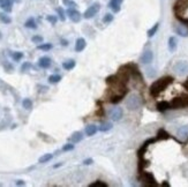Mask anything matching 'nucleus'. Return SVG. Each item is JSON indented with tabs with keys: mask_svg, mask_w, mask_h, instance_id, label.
Wrapping results in <instances>:
<instances>
[{
	"mask_svg": "<svg viewBox=\"0 0 188 187\" xmlns=\"http://www.w3.org/2000/svg\"><path fill=\"white\" fill-rule=\"evenodd\" d=\"M173 80H174V79H173L172 76H170V75H166V76H163V78L158 79V80H156V81L150 86V88H149V94L151 95L152 97H158V96L161 95V93L164 91V90L173 82Z\"/></svg>",
	"mask_w": 188,
	"mask_h": 187,
	"instance_id": "1",
	"label": "nucleus"
},
{
	"mask_svg": "<svg viewBox=\"0 0 188 187\" xmlns=\"http://www.w3.org/2000/svg\"><path fill=\"white\" fill-rule=\"evenodd\" d=\"M139 180L142 182V185L143 186H148V187H154V186H157L158 184H157L156 179H155V177L152 174L151 172H146L144 170L142 172H139Z\"/></svg>",
	"mask_w": 188,
	"mask_h": 187,
	"instance_id": "2",
	"label": "nucleus"
},
{
	"mask_svg": "<svg viewBox=\"0 0 188 187\" xmlns=\"http://www.w3.org/2000/svg\"><path fill=\"white\" fill-rule=\"evenodd\" d=\"M142 104H143V101H142L141 97H140L139 95H136V94H132L131 96H128V97L126 98V108L128 110H132V111L141 108Z\"/></svg>",
	"mask_w": 188,
	"mask_h": 187,
	"instance_id": "3",
	"label": "nucleus"
},
{
	"mask_svg": "<svg viewBox=\"0 0 188 187\" xmlns=\"http://www.w3.org/2000/svg\"><path fill=\"white\" fill-rule=\"evenodd\" d=\"M170 105H171V110L188 108V95H181V96L174 97L170 102Z\"/></svg>",
	"mask_w": 188,
	"mask_h": 187,
	"instance_id": "4",
	"label": "nucleus"
},
{
	"mask_svg": "<svg viewBox=\"0 0 188 187\" xmlns=\"http://www.w3.org/2000/svg\"><path fill=\"white\" fill-rule=\"evenodd\" d=\"M126 67L128 68V71L131 73V76L134 78L135 80L140 81V82H143V76H142V73L140 71L139 66L134 64V62H129V64H126Z\"/></svg>",
	"mask_w": 188,
	"mask_h": 187,
	"instance_id": "5",
	"label": "nucleus"
},
{
	"mask_svg": "<svg viewBox=\"0 0 188 187\" xmlns=\"http://www.w3.org/2000/svg\"><path fill=\"white\" fill-rule=\"evenodd\" d=\"M188 9V0H177L173 6L174 15H183Z\"/></svg>",
	"mask_w": 188,
	"mask_h": 187,
	"instance_id": "6",
	"label": "nucleus"
},
{
	"mask_svg": "<svg viewBox=\"0 0 188 187\" xmlns=\"http://www.w3.org/2000/svg\"><path fill=\"white\" fill-rule=\"evenodd\" d=\"M173 71L177 73L178 75H185L186 73H188V61H186V60L177 61L173 66Z\"/></svg>",
	"mask_w": 188,
	"mask_h": 187,
	"instance_id": "7",
	"label": "nucleus"
},
{
	"mask_svg": "<svg viewBox=\"0 0 188 187\" xmlns=\"http://www.w3.org/2000/svg\"><path fill=\"white\" fill-rule=\"evenodd\" d=\"M99 9H100V5L98 2H95V4H92L88 9L84 12L83 17L84 19H92V17L99 12Z\"/></svg>",
	"mask_w": 188,
	"mask_h": 187,
	"instance_id": "8",
	"label": "nucleus"
},
{
	"mask_svg": "<svg viewBox=\"0 0 188 187\" xmlns=\"http://www.w3.org/2000/svg\"><path fill=\"white\" fill-rule=\"evenodd\" d=\"M67 15H68V17L73 21V22H75V23L80 22V21H81V17H82L81 13H80L78 10L75 9V8H68Z\"/></svg>",
	"mask_w": 188,
	"mask_h": 187,
	"instance_id": "9",
	"label": "nucleus"
},
{
	"mask_svg": "<svg viewBox=\"0 0 188 187\" xmlns=\"http://www.w3.org/2000/svg\"><path fill=\"white\" fill-rule=\"evenodd\" d=\"M152 59H154V53H152V51L148 50V51H144L142 53V56L140 57V61L144 65H148L152 61Z\"/></svg>",
	"mask_w": 188,
	"mask_h": 187,
	"instance_id": "10",
	"label": "nucleus"
},
{
	"mask_svg": "<svg viewBox=\"0 0 188 187\" xmlns=\"http://www.w3.org/2000/svg\"><path fill=\"white\" fill-rule=\"evenodd\" d=\"M174 31L181 37H188V28L185 24H175L174 26Z\"/></svg>",
	"mask_w": 188,
	"mask_h": 187,
	"instance_id": "11",
	"label": "nucleus"
},
{
	"mask_svg": "<svg viewBox=\"0 0 188 187\" xmlns=\"http://www.w3.org/2000/svg\"><path fill=\"white\" fill-rule=\"evenodd\" d=\"M51 64H52V60H51V58L47 57V56L41 57L39 58V60H38V66L41 68H44V69H46V68L50 67Z\"/></svg>",
	"mask_w": 188,
	"mask_h": 187,
	"instance_id": "12",
	"label": "nucleus"
},
{
	"mask_svg": "<svg viewBox=\"0 0 188 187\" xmlns=\"http://www.w3.org/2000/svg\"><path fill=\"white\" fill-rule=\"evenodd\" d=\"M124 116V111L121 108H114V109L111 111V118L113 121H119Z\"/></svg>",
	"mask_w": 188,
	"mask_h": 187,
	"instance_id": "13",
	"label": "nucleus"
},
{
	"mask_svg": "<svg viewBox=\"0 0 188 187\" xmlns=\"http://www.w3.org/2000/svg\"><path fill=\"white\" fill-rule=\"evenodd\" d=\"M172 136L170 135L168 132L164 130V128H159L158 132H157V135H156V140L157 141H163V140H168V139H171Z\"/></svg>",
	"mask_w": 188,
	"mask_h": 187,
	"instance_id": "14",
	"label": "nucleus"
},
{
	"mask_svg": "<svg viewBox=\"0 0 188 187\" xmlns=\"http://www.w3.org/2000/svg\"><path fill=\"white\" fill-rule=\"evenodd\" d=\"M122 1H124V0H110L109 7H110L114 13H118V12H120V9H121V4H122Z\"/></svg>",
	"mask_w": 188,
	"mask_h": 187,
	"instance_id": "15",
	"label": "nucleus"
},
{
	"mask_svg": "<svg viewBox=\"0 0 188 187\" xmlns=\"http://www.w3.org/2000/svg\"><path fill=\"white\" fill-rule=\"evenodd\" d=\"M83 140V134H82V132H74L73 134L69 136V139L68 141L69 142H72V143H78L80 141Z\"/></svg>",
	"mask_w": 188,
	"mask_h": 187,
	"instance_id": "16",
	"label": "nucleus"
},
{
	"mask_svg": "<svg viewBox=\"0 0 188 187\" xmlns=\"http://www.w3.org/2000/svg\"><path fill=\"white\" fill-rule=\"evenodd\" d=\"M85 46H87V42H85L84 38L80 37V38L76 39V43H75V51L82 52L84 49H85Z\"/></svg>",
	"mask_w": 188,
	"mask_h": 187,
	"instance_id": "17",
	"label": "nucleus"
},
{
	"mask_svg": "<svg viewBox=\"0 0 188 187\" xmlns=\"http://www.w3.org/2000/svg\"><path fill=\"white\" fill-rule=\"evenodd\" d=\"M156 109L159 111V112H165L167 110H171V105H170V102H166V101H162V102H158L156 105Z\"/></svg>",
	"mask_w": 188,
	"mask_h": 187,
	"instance_id": "18",
	"label": "nucleus"
},
{
	"mask_svg": "<svg viewBox=\"0 0 188 187\" xmlns=\"http://www.w3.org/2000/svg\"><path fill=\"white\" fill-rule=\"evenodd\" d=\"M12 5H13V0H0V8L5 10V12H11Z\"/></svg>",
	"mask_w": 188,
	"mask_h": 187,
	"instance_id": "19",
	"label": "nucleus"
},
{
	"mask_svg": "<svg viewBox=\"0 0 188 187\" xmlns=\"http://www.w3.org/2000/svg\"><path fill=\"white\" fill-rule=\"evenodd\" d=\"M177 46H178V41L175 37H170L168 38V50L170 52H174L177 50Z\"/></svg>",
	"mask_w": 188,
	"mask_h": 187,
	"instance_id": "20",
	"label": "nucleus"
},
{
	"mask_svg": "<svg viewBox=\"0 0 188 187\" xmlns=\"http://www.w3.org/2000/svg\"><path fill=\"white\" fill-rule=\"evenodd\" d=\"M97 130H98V128H97L96 125H88L85 127V134L88 135V136H92V135L97 133Z\"/></svg>",
	"mask_w": 188,
	"mask_h": 187,
	"instance_id": "21",
	"label": "nucleus"
},
{
	"mask_svg": "<svg viewBox=\"0 0 188 187\" xmlns=\"http://www.w3.org/2000/svg\"><path fill=\"white\" fill-rule=\"evenodd\" d=\"M75 65H76V62L74 59H70V60H67V61H65L63 64V69H66V71H70V69H73L75 67Z\"/></svg>",
	"mask_w": 188,
	"mask_h": 187,
	"instance_id": "22",
	"label": "nucleus"
},
{
	"mask_svg": "<svg viewBox=\"0 0 188 187\" xmlns=\"http://www.w3.org/2000/svg\"><path fill=\"white\" fill-rule=\"evenodd\" d=\"M158 29H159V22H157V23H155L154 24V27H151L149 30H148V37L149 38H151V37H154L155 35L157 34V31H158Z\"/></svg>",
	"mask_w": 188,
	"mask_h": 187,
	"instance_id": "23",
	"label": "nucleus"
},
{
	"mask_svg": "<svg viewBox=\"0 0 188 187\" xmlns=\"http://www.w3.org/2000/svg\"><path fill=\"white\" fill-rule=\"evenodd\" d=\"M24 27H26V28H29V29H36L37 24H36V21H35V19H34V17H29V19L26 21Z\"/></svg>",
	"mask_w": 188,
	"mask_h": 187,
	"instance_id": "24",
	"label": "nucleus"
},
{
	"mask_svg": "<svg viewBox=\"0 0 188 187\" xmlns=\"http://www.w3.org/2000/svg\"><path fill=\"white\" fill-rule=\"evenodd\" d=\"M53 47V45L51 43H41L37 45V49L38 50H42V51H50Z\"/></svg>",
	"mask_w": 188,
	"mask_h": 187,
	"instance_id": "25",
	"label": "nucleus"
},
{
	"mask_svg": "<svg viewBox=\"0 0 188 187\" xmlns=\"http://www.w3.org/2000/svg\"><path fill=\"white\" fill-rule=\"evenodd\" d=\"M112 124L111 123H104V124H102L98 127V130H100V132H103V133H106V132H109L110 130H112Z\"/></svg>",
	"mask_w": 188,
	"mask_h": 187,
	"instance_id": "26",
	"label": "nucleus"
},
{
	"mask_svg": "<svg viewBox=\"0 0 188 187\" xmlns=\"http://www.w3.org/2000/svg\"><path fill=\"white\" fill-rule=\"evenodd\" d=\"M178 135L180 138H188V126H181L178 130Z\"/></svg>",
	"mask_w": 188,
	"mask_h": 187,
	"instance_id": "27",
	"label": "nucleus"
},
{
	"mask_svg": "<svg viewBox=\"0 0 188 187\" xmlns=\"http://www.w3.org/2000/svg\"><path fill=\"white\" fill-rule=\"evenodd\" d=\"M60 81H61V76L59 74H53V75L49 76V82L52 83V84H56V83L60 82Z\"/></svg>",
	"mask_w": 188,
	"mask_h": 187,
	"instance_id": "28",
	"label": "nucleus"
},
{
	"mask_svg": "<svg viewBox=\"0 0 188 187\" xmlns=\"http://www.w3.org/2000/svg\"><path fill=\"white\" fill-rule=\"evenodd\" d=\"M0 22H2L5 24H9L12 22V19L6 13H0Z\"/></svg>",
	"mask_w": 188,
	"mask_h": 187,
	"instance_id": "29",
	"label": "nucleus"
},
{
	"mask_svg": "<svg viewBox=\"0 0 188 187\" xmlns=\"http://www.w3.org/2000/svg\"><path fill=\"white\" fill-rule=\"evenodd\" d=\"M53 155L52 154H45V155H43L42 157H39V160H38V162L39 163H47V162H50L51 160H52Z\"/></svg>",
	"mask_w": 188,
	"mask_h": 187,
	"instance_id": "30",
	"label": "nucleus"
},
{
	"mask_svg": "<svg viewBox=\"0 0 188 187\" xmlns=\"http://www.w3.org/2000/svg\"><path fill=\"white\" fill-rule=\"evenodd\" d=\"M22 105L26 110H31L32 108V102L30 98H24L22 101Z\"/></svg>",
	"mask_w": 188,
	"mask_h": 187,
	"instance_id": "31",
	"label": "nucleus"
},
{
	"mask_svg": "<svg viewBox=\"0 0 188 187\" xmlns=\"http://www.w3.org/2000/svg\"><path fill=\"white\" fill-rule=\"evenodd\" d=\"M89 187H107V184L104 182H102V180H96V182H91Z\"/></svg>",
	"mask_w": 188,
	"mask_h": 187,
	"instance_id": "32",
	"label": "nucleus"
},
{
	"mask_svg": "<svg viewBox=\"0 0 188 187\" xmlns=\"http://www.w3.org/2000/svg\"><path fill=\"white\" fill-rule=\"evenodd\" d=\"M11 56H12V58H13V60H15V61H20L22 58H23V53H22V52L16 51V52H13Z\"/></svg>",
	"mask_w": 188,
	"mask_h": 187,
	"instance_id": "33",
	"label": "nucleus"
},
{
	"mask_svg": "<svg viewBox=\"0 0 188 187\" xmlns=\"http://www.w3.org/2000/svg\"><path fill=\"white\" fill-rule=\"evenodd\" d=\"M113 19H114V16L112 15L111 13H107V14H105L104 17H103V22H104L105 24H109V23H111V22L113 21Z\"/></svg>",
	"mask_w": 188,
	"mask_h": 187,
	"instance_id": "34",
	"label": "nucleus"
},
{
	"mask_svg": "<svg viewBox=\"0 0 188 187\" xmlns=\"http://www.w3.org/2000/svg\"><path fill=\"white\" fill-rule=\"evenodd\" d=\"M175 17H177V20L179 21L180 23L185 24V26L188 28V19H187V17H183V15H175Z\"/></svg>",
	"mask_w": 188,
	"mask_h": 187,
	"instance_id": "35",
	"label": "nucleus"
},
{
	"mask_svg": "<svg viewBox=\"0 0 188 187\" xmlns=\"http://www.w3.org/2000/svg\"><path fill=\"white\" fill-rule=\"evenodd\" d=\"M57 13L58 15H59V17H60V20L61 21H65L66 20V15H65V10L61 8V7H58L57 8Z\"/></svg>",
	"mask_w": 188,
	"mask_h": 187,
	"instance_id": "36",
	"label": "nucleus"
},
{
	"mask_svg": "<svg viewBox=\"0 0 188 187\" xmlns=\"http://www.w3.org/2000/svg\"><path fill=\"white\" fill-rule=\"evenodd\" d=\"M146 75L149 76V78H154L155 75H156V71H155V68H152V67H149V68H146Z\"/></svg>",
	"mask_w": 188,
	"mask_h": 187,
	"instance_id": "37",
	"label": "nucleus"
},
{
	"mask_svg": "<svg viewBox=\"0 0 188 187\" xmlns=\"http://www.w3.org/2000/svg\"><path fill=\"white\" fill-rule=\"evenodd\" d=\"M31 41L36 44H41V43H43V37L39 35H35V36H32Z\"/></svg>",
	"mask_w": 188,
	"mask_h": 187,
	"instance_id": "38",
	"label": "nucleus"
},
{
	"mask_svg": "<svg viewBox=\"0 0 188 187\" xmlns=\"http://www.w3.org/2000/svg\"><path fill=\"white\" fill-rule=\"evenodd\" d=\"M32 67V65L30 64V62H28L26 61L24 64H22V66H21V71L22 72H26V71H28V69H30V68Z\"/></svg>",
	"mask_w": 188,
	"mask_h": 187,
	"instance_id": "39",
	"label": "nucleus"
},
{
	"mask_svg": "<svg viewBox=\"0 0 188 187\" xmlns=\"http://www.w3.org/2000/svg\"><path fill=\"white\" fill-rule=\"evenodd\" d=\"M46 20L49 21L51 24H56V23H57V21H58V17L57 16H54V15H47Z\"/></svg>",
	"mask_w": 188,
	"mask_h": 187,
	"instance_id": "40",
	"label": "nucleus"
},
{
	"mask_svg": "<svg viewBox=\"0 0 188 187\" xmlns=\"http://www.w3.org/2000/svg\"><path fill=\"white\" fill-rule=\"evenodd\" d=\"M4 67H5V69L8 73H11V72H13V71H14V67H13V65H12L11 62H8V61H6L5 64H4Z\"/></svg>",
	"mask_w": 188,
	"mask_h": 187,
	"instance_id": "41",
	"label": "nucleus"
},
{
	"mask_svg": "<svg viewBox=\"0 0 188 187\" xmlns=\"http://www.w3.org/2000/svg\"><path fill=\"white\" fill-rule=\"evenodd\" d=\"M98 102V101H97ZM99 103V106H98V110H97V116L98 117H104L105 116V111H104V108L100 105V102H98Z\"/></svg>",
	"mask_w": 188,
	"mask_h": 187,
	"instance_id": "42",
	"label": "nucleus"
},
{
	"mask_svg": "<svg viewBox=\"0 0 188 187\" xmlns=\"http://www.w3.org/2000/svg\"><path fill=\"white\" fill-rule=\"evenodd\" d=\"M63 4L66 6H68L69 8H74V7L76 6V4L74 2L73 0H63Z\"/></svg>",
	"mask_w": 188,
	"mask_h": 187,
	"instance_id": "43",
	"label": "nucleus"
},
{
	"mask_svg": "<svg viewBox=\"0 0 188 187\" xmlns=\"http://www.w3.org/2000/svg\"><path fill=\"white\" fill-rule=\"evenodd\" d=\"M74 149V145L70 142V143H67V145H65L63 147V151H70Z\"/></svg>",
	"mask_w": 188,
	"mask_h": 187,
	"instance_id": "44",
	"label": "nucleus"
},
{
	"mask_svg": "<svg viewBox=\"0 0 188 187\" xmlns=\"http://www.w3.org/2000/svg\"><path fill=\"white\" fill-rule=\"evenodd\" d=\"M92 163H94V160H92V158H87V160H84L83 161L84 165H90V164H92Z\"/></svg>",
	"mask_w": 188,
	"mask_h": 187,
	"instance_id": "45",
	"label": "nucleus"
},
{
	"mask_svg": "<svg viewBox=\"0 0 188 187\" xmlns=\"http://www.w3.org/2000/svg\"><path fill=\"white\" fill-rule=\"evenodd\" d=\"M60 43H61V45H63V46H67L68 45V42L66 41V39H61Z\"/></svg>",
	"mask_w": 188,
	"mask_h": 187,
	"instance_id": "46",
	"label": "nucleus"
},
{
	"mask_svg": "<svg viewBox=\"0 0 188 187\" xmlns=\"http://www.w3.org/2000/svg\"><path fill=\"white\" fill-rule=\"evenodd\" d=\"M15 184L17 186H23V185H24V182H23V180H17Z\"/></svg>",
	"mask_w": 188,
	"mask_h": 187,
	"instance_id": "47",
	"label": "nucleus"
},
{
	"mask_svg": "<svg viewBox=\"0 0 188 187\" xmlns=\"http://www.w3.org/2000/svg\"><path fill=\"white\" fill-rule=\"evenodd\" d=\"M183 87H185V89H186V90H188V78H187V80L183 82Z\"/></svg>",
	"mask_w": 188,
	"mask_h": 187,
	"instance_id": "48",
	"label": "nucleus"
},
{
	"mask_svg": "<svg viewBox=\"0 0 188 187\" xmlns=\"http://www.w3.org/2000/svg\"><path fill=\"white\" fill-rule=\"evenodd\" d=\"M63 165V163H59V164H56V165H54V169H57V167H59V166H61Z\"/></svg>",
	"mask_w": 188,
	"mask_h": 187,
	"instance_id": "49",
	"label": "nucleus"
},
{
	"mask_svg": "<svg viewBox=\"0 0 188 187\" xmlns=\"http://www.w3.org/2000/svg\"><path fill=\"white\" fill-rule=\"evenodd\" d=\"M162 186H170V184H168V182H163Z\"/></svg>",
	"mask_w": 188,
	"mask_h": 187,
	"instance_id": "50",
	"label": "nucleus"
},
{
	"mask_svg": "<svg viewBox=\"0 0 188 187\" xmlns=\"http://www.w3.org/2000/svg\"><path fill=\"white\" fill-rule=\"evenodd\" d=\"M13 1H15V2H20L21 0H13Z\"/></svg>",
	"mask_w": 188,
	"mask_h": 187,
	"instance_id": "51",
	"label": "nucleus"
},
{
	"mask_svg": "<svg viewBox=\"0 0 188 187\" xmlns=\"http://www.w3.org/2000/svg\"><path fill=\"white\" fill-rule=\"evenodd\" d=\"M1 37H2V35H1V32H0V38H1Z\"/></svg>",
	"mask_w": 188,
	"mask_h": 187,
	"instance_id": "52",
	"label": "nucleus"
}]
</instances>
